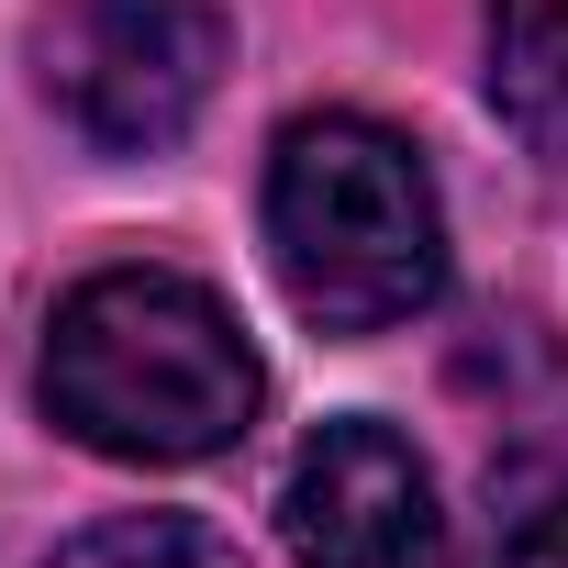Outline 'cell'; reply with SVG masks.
I'll return each mask as SVG.
<instances>
[{
    "instance_id": "8992f818",
    "label": "cell",
    "mask_w": 568,
    "mask_h": 568,
    "mask_svg": "<svg viewBox=\"0 0 568 568\" xmlns=\"http://www.w3.org/2000/svg\"><path fill=\"white\" fill-rule=\"evenodd\" d=\"M45 568H245V557H234V535H212L190 513H112V524L68 535Z\"/></svg>"
},
{
    "instance_id": "5b68a950",
    "label": "cell",
    "mask_w": 568,
    "mask_h": 568,
    "mask_svg": "<svg viewBox=\"0 0 568 568\" xmlns=\"http://www.w3.org/2000/svg\"><path fill=\"white\" fill-rule=\"evenodd\" d=\"M490 112L568 168V0H490Z\"/></svg>"
},
{
    "instance_id": "6da1fadb",
    "label": "cell",
    "mask_w": 568,
    "mask_h": 568,
    "mask_svg": "<svg viewBox=\"0 0 568 568\" xmlns=\"http://www.w3.org/2000/svg\"><path fill=\"white\" fill-rule=\"evenodd\" d=\"M45 424L79 435L90 457H123V468H190V457H223L267 379H256V346L245 324L179 267H101L57 302L45 324Z\"/></svg>"
},
{
    "instance_id": "7a4b0ae2",
    "label": "cell",
    "mask_w": 568,
    "mask_h": 568,
    "mask_svg": "<svg viewBox=\"0 0 568 568\" xmlns=\"http://www.w3.org/2000/svg\"><path fill=\"white\" fill-rule=\"evenodd\" d=\"M267 256L302 324L390 335L446 291V201L368 112H302L267 156Z\"/></svg>"
},
{
    "instance_id": "3957f363",
    "label": "cell",
    "mask_w": 568,
    "mask_h": 568,
    "mask_svg": "<svg viewBox=\"0 0 568 568\" xmlns=\"http://www.w3.org/2000/svg\"><path fill=\"white\" fill-rule=\"evenodd\" d=\"M234 23L223 0H57V23L34 34L45 101L101 145V156H156L201 123L223 90Z\"/></svg>"
},
{
    "instance_id": "277c9868",
    "label": "cell",
    "mask_w": 568,
    "mask_h": 568,
    "mask_svg": "<svg viewBox=\"0 0 568 568\" xmlns=\"http://www.w3.org/2000/svg\"><path fill=\"white\" fill-rule=\"evenodd\" d=\"M278 535L302 568H457L435 479L390 424H324L278 479Z\"/></svg>"
},
{
    "instance_id": "52a82bcc",
    "label": "cell",
    "mask_w": 568,
    "mask_h": 568,
    "mask_svg": "<svg viewBox=\"0 0 568 568\" xmlns=\"http://www.w3.org/2000/svg\"><path fill=\"white\" fill-rule=\"evenodd\" d=\"M490 501H501V524H490L501 568H568V446L557 457H513L490 479Z\"/></svg>"
}]
</instances>
